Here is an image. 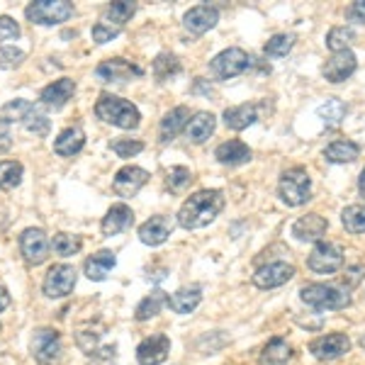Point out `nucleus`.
Returning <instances> with one entry per match:
<instances>
[{
  "label": "nucleus",
  "instance_id": "f257e3e1",
  "mask_svg": "<svg viewBox=\"0 0 365 365\" xmlns=\"http://www.w3.org/2000/svg\"><path fill=\"white\" fill-rule=\"evenodd\" d=\"M222 210H225V195L220 190H200L182 202L178 225L182 229H202L215 222Z\"/></svg>",
  "mask_w": 365,
  "mask_h": 365
},
{
  "label": "nucleus",
  "instance_id": "f03ea898",
  "mask_svg": "<svg viewBox=\"0 0 365 365\" xmlns=\"http://www.w3.org/2000/svg\"><path fill=\"white\" fill-rule=\"evenodd\" d=\"M96 115L108 125H115L120 129H137L139 127V110L129 100H122L117 96H103L96 103Z\"/></svg>",
  "mask_w": 365,
  "mask_h": 365
},
{
  "label": "nucleus",
  "instance_id": "7ed1b4c3",
  "mask_svg": "<svg viewBox=\"0 0 365 365\" xmlns=\"http://www.w3.org/2000/svg\"><path fill=\"white\" fill-rule=\"evenodd\" d=\"M0 117L8 122H20L27 132L37 134V137H46L49 134V120L44 113H39L37 105L27 103V100H13L3 108Z\"/></svg>",
  "mask_w": 365,
  "mask_h": 365
},
{
  "label": "nucleus",
  "instance_id": "20e7f679",
  "mask_svg": "<svg viewBox=\"0 0 365 365\" xmlns=\"http://www.w3.org/2000/svg\"><path fill=\"white\" fill-rule=\"evenodd\" d=\"M278 195L287 207H299L312 197V178L304 168H290L280 175Z\"/></svg>",
  "mask_w": 365,
  "mask_h": 365
},
{
  "label": "nucleus",
  "instance_id": "39448f33",
  "mask_svg": "<svg viewBox=\"0 0 365 365\" xmlns=\"http://www.w3.org/2000/svg\"><path fill=\"white\" fill-rule=\"evenodd\" d=\"M299 297H302L304 304H309V307L314 309H344L351 304V297L349 292L339 290V287L334 285H322V282H312V285H304L302 290H299Z\"/></svg>",
  "mask_w": 365,
  "mask_h": 365
},
{
  "label": "nucleus",
  "instance_id": "423d86ee",
  "mask_svg": "<svg viewBox=\"0 0 365 365\" xmlns=\"http://www.w3.org/2000/svg\"><path fill=\"white\" fill-rule=\"evenodd\" d=\"M25 15L34 25H61L73 15V5L66 0H34L27 5Z\"/></svg>",
  "mask_w": 365,
  "mask_h": 365
},
{
  "label": "nucleus",
  "instance_id": "0eeeda50",
  "mask_svg": "<svg viewBox=\"0 0 365 365\" xmlns=\"http://www.w3.org/2000/svg\"><path fill=\"white\" fill-rule=\"evenodd\" d=\"M253 58L246 54L244 49L239 46H232V49H225L222 54H217L215 58L210 61V71L215 78L220 81H229V78H237V76L246 73L251 66Z\"/></svg>",
  "mask_w": 365,
  "mask_h": 365
},
{
  "label": "nucleus",
  "instance_id": "6e6552de",
  "mask_svg": "<svg viewBox=\"0 0 365 365\" xmlns=\"http://www.w3.org/2000/svg\"><path fill=\"white\" fill-rule=\"evenodd\" d=\"M76 278H78V273H76L73 266H68V263H56V266H51L49 273L44 275V282H42L44 295L51 299L68 297L76 287Z\"/></svg>",
  "mask_w": 365,
  "mask_h": 365
},
{
  "label": "nucleus",
  "instance_id": "1a4fd4ad",
  "mask_svg": "<svg viewBox=\"0 0 365 365\" xmlns=\"http://www.w3.org/2000/svg\"><path fill=\"white\" fill-rule=\"evenodd\" d=\"M32 356L39 365H56L61 358V336L54 329H37L32 336Z\"/></svg>",
  "mask_w": 365,
  "mask_h": 365
},
{
  "label": "nucleus",
  "instance_id": "9d476101",
  "mask_svg": "<svg viewBox=\"0 0 365 365\" xmlns=\"http://www.w3.org/2000/svg\"><path fill=\"white\" fill-rule=\"evenodd\" d=\"M307 266L314 273H336L344 266V251L336 244H329V241H319V244L312 249Z\"/></svg>",
  "mask_w": 365,
  "mask_h": 365
},
{
  "label": "nucleus",
  "instance_id": "9b49d317",
  "mask_svg": "<svg viewBox=\"0 0 365 365\" xmlns=\"http://www.w3.org/2000/svg\"><path fill=\"white\" fill-rule=\"evenodd\" d=\"M295 278V266L285 261L278 263H268V266H261L253 273V285L261 287V290H273V287H280L285 282H290Z\"/></svg>",
  "mask_w": 365,
  "mask_h": 365
},
{
  "label": "nucleus",
  "instance_id": "f8f14e48",
  "mask_svg": "<svg viewBox=\"0 0 365 365\" xmlns=\"http://www.w3.org/2000/svg\"><path fill=\"white\" fill-rule=\"evenodd\" d=\"M49 249H51V244L42 229H25V232H22L20 251L27 263H32V266L44 263L46 258H49Z\"/></svg>",
  "mask_w": 365,
  "mask_h": 365
},
{
  "label": "nucleus",
  "instance_id": "ddd939ff",
  "mask_svg": "<svg viewBox=\"0 0 365 365\" xmlns=\"http://www.w3.org/2000/svg\"><path fill=\"white\" fill-rule=\"evenodd\" d=\"M309 351L319 361H336V358L351 351V339L346 334H329V336H319L312 341Z\"/></svg>",
  "mask_w": 365,
  "mask_h": 365
},
{
  "label": "nucleus",
  "instance_id": "4468645a",
  "mask_svg": "<svg viewBox=\"0 0 365 365\" xmlns=\"http://www.w3.org/2000/svg\"><path fill=\"white\" fill-rule=\"evenodd\" d=\"M356 66H358L356 54L349 49V51H339V54L329 56L322 68V73L329 83H344L346 78H351V76L356 73Z\"/></svg>",
  "mask_w": 365,
  "mask_h": 365
},
{
  "label": "nucleus",
  "instance_id": "2eb2a0df",
  "mask_svg": "<svg viewBox=\"0 0 365 365\" xmlns=\"http://www.w3.org/2000/svg\"><path fill=\"white\" fill-rule=\"evenodd\" d=\"M170 353V339L166 334H154L137 346V361L141 365H161Z\"/></svg>",
  "mask_w": 365,
  "mask_h": 365
},
{
  "label": "nucleus",
  "instance_id": "dca6fc26",
  "mask_svg": "<svg viewBox=\"0 0 365 365\" xmlns=\"http://www.w3.org/2000/svg\"><path fill=\"white\" fill-rule=\"evenodd\" d=\"M146 180H149V173H146L144 168H137V166H125L117 170L115 175V192L120 197H134L141 187L146 185Z\"/></svg>",
  "mask_w": 365,
  "mask_h": 365
},
{
  "label": "nucleus",
  "instance_id": "f3484780",
  "mask_svg": "<svg viewBox=\"0 0 365 365\" xmlns=\"http://www.w3.org/2000/svg\"><path fill=\"white\" fill-rule=\"evenodd\" d=\"M96 73L103 83H113V81L115 83H125V81L132 78V76H141V68L125 61V58H108V61L100 63Z\"/></svg>",
  "mask_w": 365,
  "mask_h": 365
},
{
  "label": "nucleus",
  "instance_id": "a211bd4d",
  "mask_svg": "<svg viewBox=\"0 0 365 365\" xmlns=\"http://www.w3.org/2000/svg\"><path fill=\"white\" fill-rule=\"evenodd\" d=\"M73 93H76V83H73V81H71V78H58V81L49 83L42 93H39V100H42L44 108L61 110L63 105H66L68 100L73 98Z\"/></svg>",
  "mask_w": 365,
  "mask_h": 365
},
{
  "label": "nucleus",
  "instance_id": "6ab92c4d",
  "mask_svg": "<svg viewBox=\"0 0 365 365\" xmlns=\"http://www.w3.org/2000/svg\"><path fill=\"white\" fill-rule=\"evenodd\" d=\"M329 229V222L324 220L322 215L312 212V215H304L292 225V237H297L299 241H317L319 244L322 237L327 234Z\"/></svg>",
  "mask_w": 365,
  "mask_h": 365
},
{
  "label": "nucleus",
  "instance_id": "aec40b11",
  "mask_svg": "<svg viewBox=\"0 0 365 365\" xmlns=\"http://www.w3.org/2000/svg\"><path fill=\"white\" fill-rule=\"evenodd\" d=\"M217 20H220V10L210 8V5H197V8L187 10L182 25L190 34H205L217 25Z\"/></svg>",
  "mask_w": 365,
  "mask_h": 365
},
{
  "label": "nucleus",
  "instance_id": "412c9836",
  "mask_svg": "<svg viewBox=\"0 0 365 365\" xmlns=\"http://www.w3.org/2000/svg\"><path fill=\"white\" fill-rule=\"evenodd\" d=\"M170 229H173V225H170L168 217H163V215L151 217L149 222H144V225L139 227V239H141V244H146V246H161L163 241L170 237Z\"/></svg>",
  "mask_w": 365,
  "mask_h": 365
},
{
  "label": "nucleus",
  "instance_id": "4be33fe9",
  "mask_svg": "<svg viewBox=\"0 0 365 365\" xmlns=\"http://www.w3.org/2000/svg\"><path fill=\"white\" fill-rule=\"evenodd\" d=\"M134 222V212L132 207H127V205H113V207L108 210V215L103 217V234L105 237H115V234L125 232V229L132 227Z\"/></svg>",
  "mask_w": 365,
  "mask_h": 365
},
{
  "label": "nucleus",
  "instance_id": "5701e85b",
  "mask_svg": "<svg viewBox=\"0 0 365 365\" xmlns=\"http://www.w3.org/2000/svg\"><path fill=\"white\" fill-rule=\"evenodd\" d=\"M215 156H217V161L227 163V166H241V163H249L251 161L253 151L244 144V141L229 139V141H225V144L217 146Z\"/></svg>",
  "mask_w": 365,
  "mask_h": 365
},
{
  "label": "nucleus",
  "instance_id": "b1692460",
  "mask_svg": "<svg viewBox=\"0 0 365 365\" xmlns=\"http://www.w3.org/2000/svg\"><path fill=\"white\" fill-rule=\"evenodd\" d=\"M83 144H86V134H83V129L81 127H66L61 134L56 137L54 141V151L58 156H63V158H68V156H76L81 149H83Z\"/></svg>",
  "mask_w": 365,
  "mask_h": 365
},
{
  "label": "nucleus",
  "instance_id": "393cba45",
  "mask_svg": "<svg viewBox=\"0 0 365 365\" xmlns=\"http://www.w3.org/2000/svg\"><path fill=\"white\" fill-rule=\"evenodd\" d=\"M290 358H292V346L285 339L275 336L266 344L261 358H258V365H287Z\"/></svg>",
  "mask_w": 365,
  "mask_h": 365
},
{
  "label": "nucleus",
  "instance_id": "a878e982",
  "mask_svg": "<svg viewBox=\"0 0 365 365\" xmlns=\"http://www.w3.org/2000/svg\"><path fill=\"white\" fill-rule=\"evenodd\" d=\"M215 127H217L215 115H212V113H197L190 122H187L185 134H187V139L195 141V144H205V141L215 134Z\"/></svg>",
  "mask_w": 365,
  "mask_h": 365
},
{
  "label": "nucleus",
  "instance_id": "bb28decb",
  "mask_svg": "<svg viewBox=\"0 0 365 365\" xmlns=\"http://www.w3.org/2000/svg\"><path fill=\"white\" fill-rule=\"evenodd\" d=\"M187 122H190V110L187 108H173L170 113L161 120V141L163 144H168L170 139L178 137L180 129L187 127Z\"/></svg>",
  "mask_w": 365,
  "mask_h": 365
},
{
  "label": "nucleus",
  "instance_id": "cd10ccee",
  "mask_svg": "<svg viewBox=\"0 0 365 365\" xmlns=\"http://www.w3.org/2000/svg\"><path fill=\"white\" fill-rule=\"evenodd\" d=\"M115 266H117V258L113 251H98L96 256H91L86 261V275L96 282H103Z\"/></svg>",
  "mask_w": 365,
  "mask_h": 365
},
{
  "label": "nucleus",
  "instance_id": "c85d7f7f",
  "mask_svg": "<svg viewBox=\"0 0 365 365\" xmlns=\"http://www.w3.org/2000/svg\"><path fill=\"white\" fill-rule=\"evenodd\" d=\"M361 156V146L351 139H339L324 149V158L329 163H351Z\"/></svg>",
  "mask_w": 365,
  "mask_h": 365
},
{
  "label": "nucleus",
  "instance_id": "c756f323",
  "mask_svg": "<svg viewBox=\"0 0 365 365\" xmlns=\"http://www.w3.org/2000/svg\"><path fill=\"white\" fill-rule=\"evenodd\" d=\"M256 120H258L256 105H237V108H227L225 110V125L229 129H237V132L251 127Z\"/></svg>",
  "mask_w": 365,
  "mask_h": 365
},
{
  "label": "nucleus",
  "instance_id": "7c9ffc66",
  "mask_svg": "<svg viewBox=\"0 0 365 365\" xmlns=\"http://www.w3.org/2000/svg\"><path fill=\"white\" fill-rule=\"evenodd\" d=\"M200 299H202V292H200L197 287H182V290H178L175 295H170L166 299V304L175 314H190L200 304Z\"/></svg>",
  "mask_w": 365,
  "mask_h": 365
},
{
  "label": "nucleus",
  "instance_id": "2f4dec72",
  "mask_svg": "<svg viewBox=\"0 0 365 365\" xmlns=\"http://www.w3.org/2000/svg\"><path fill=\"white\" fill-rule=\"evenodd\" d=\"M317 115L322 117L324 125H327L329 129H336L346 117V105L341 103L339 98H329L327 103L317 108Z\"/></svg>",
  "mask_w": 365,
  "mask_h": 365
},
{
  "label": "nucleus",
  "instance_id": "473e14b6",
  "mask_svg": "<svg viewBox=\"0 0 365 365\" xmlns=\"http://www.w3.org/2000/svg\"><path fill=\"white\" fill-rule=\"evenodd\" d=\"M166 295H163L161 290H154L149 297H144L139 302V307L137 312H134V317H137V322H146V319H151V317H156L158 312H161V307L166 304Z\"/></svg>",
  "mask_w": 365,
  "mask_h": 365
},
{
  "label": "nucleus",
  "instance_id": "72a5a7b5",
  "mask_svg": "<svg viewBox=\"0 0 365 365\" xmlns=\"http://www.w3.org/2000/svg\"><path fill=\"white\" fill-rule=\"evenodd\" d=\"M353 39H356L353 29H351V27H346V25H341V27L329 29V34H327V46L334 51V54H339V51H349V46H351Z\"/></svg>",
  "mask_w": 365,
  "mask_h": 365
},
{
  "label": "nucleus",
  "instance_id": "f704fd0d",
  "mask_svg": "<svg viewBox=\"0 0 365 365\" xmlns=\"http://www.w3.org/2000/svg\"><path fill=\"white\" fill-rule=\"evenodd\" d=\"M22 180L20 161H0V190H13Z\"/></svg>",
  "mask_w": 365,
  "mask_h": 365
},
{
  "label": "nucleus",
  "instance_id": "c9c22d12",
  "mask_svg": "<svg viewBox=\"0 0 365 365\" xmlns=\"http://www.w3.org/2000/svg\"><path fill=\"white\" fill-rule=\"evenodd\" d=\"M341 222L349 229L351 234H363L365 232V205H351V207L344 210L341 215Z\"/></svg>",
  "mask_w": 365,
  "mask_h": 365
},
{
  "label": "nucleus",
  "instance_id": "e433bc0d",
  "mask_svg": "<svg viewBox=\"0 0 365 365\" xmlns=\"http://www.w3.org/2000/svg\"><path fill=\"white\" fill-rule=\"evenodd\" d=\"M81 246H83V241L81 237H76V234H54V239H51V249L58 256H73V253L81 251Z\"/></svg>",
  "mask_w": 365,
  "mask_h": 365
},
{
  "label": "nucleus",
  "instance_id": "4c0bfd02",
  "mask_svg": "<svg viewBox=\"0 0 365 365\" xmlns=\"http://www.w3.org/2000/svg\"><path fill=\"white\" fill-rule=\"evenodd\" d=\"M137 13V5L129 0H120V3H110L108 8V20L115 22V27H122L125 22L132 20V15Z\"/></svg>",
  "mask_w": 365,
  "mask_h": 365
},
{
  "label": "nucleus",
  "instance_id": "58836bf2",
  "mask_svg": "<svg viewBox=\"0 0 365 365\" xmlns=\"http://www.w3.org/2000/svg\"><path fill=\"white\" fill-rule=\"evenodd\" d=\"M295 44V34H275V37L268 39L266 44V54L273 56V58H280V56H287Z\"/></svg>",
  "mask_w": 365,
  "mask_h": 365
},
{
  "label": "nucleus",
  "instance_id": "ea45409f",
  "mask_svg": "<svg viewBox=\"0 0 365 365\" xmlns=\"http://www.w3.org/2000/svg\"><path fill=\"white\" fill-rule=\"evenodd\" d=\"M178 71H180L178 58L170 56V54H161V56H158L156 61H154V73H156V78L161 81V83H166L170 76L178 73Z\"/></svg>",
  "mask_w": 365,
  "mask_h": 365
},
{
  "label": "nucleus",
  "instance_id": "a19ab883",
  "mask_svg": "<svg viewBox=\"0 0 365 365\" xmlns=\"http://www.w3.org/2000/svg\"><path fill=\"white\" fill-rule=\"evenodd\" d=\"M192 180V173H190V168H185V166H175V168H170V173H168V187L173 192H178L182 190V187L187 185V182Z\"/></svg>",
  "mask_w": 365,
  "mask_h": 365
},
{
  "label": "nucleus",
  "instance_id": "79ce46f5",
  "mask_svg": "<svg viewBox=\"0 0 365 365\" xmlns=\"http://www.w3.org/2000/svg\"><path fill=\"white\" fill-rule=\"evenodd\" d=\"M141 149H144V144H141V141H137V139H117V141H113V151L120 158L137 156Z\"/></svg>",
  "mask_w": 365,
  "mask_h": 365
},
{
  "label": "nucleus",
  "instance_id": "37998d69",
  "mask_svg": "<svg viewBox=\"0 0 365 365\" xmlns=\"http://www.w3.org/2000/svg\"><path fill=\"white\" fill-rule=\"evenodd\" d=\"M120 34V27L115 25H108V22H98L96 27H93V39H96L98 44H105V42H113V39Z\"/></svg>",
  "mask_w": 365,
  "mask_h": 365
},
{
  "label": "nucleus",
  "instance_id": "c03bdc74",
  "mask_svg": "<svg viewBox=\"0 0 365 365\" xmlns=\"http://www.w3.org/2000/svg\"><path fill=\"white\" fill-rule=\"evenodd\" d=\"M20 37V25L13 20V17L3 15L0 17V42H10V39Z\"/></svg>",
  "mask_w": 365,
  "mask_h": 365
},
{
  "label": "nucleus",
  "instance_id": "a18cd8bd",
  "mask_svg": "<svg viewBox=\"0 0 365 365\" xmlns=\"http://www.w3.org/2000/svg\"><path fill=\"white\" fill-rule=\"evenodd\" d=\"M22 58H25V54H22L20 49H13V46H5V49H0V66H3V68L20 66Z\"/></svg>",
  "mask_w": 365,
  "mask_h": 365
},
{
  "label": "nucleus",
  "instance_id": "49530a36",
  "mask_svg": "<svg viewBox=\"0 0 365 365\" xmlns=\"http://www.w3.org/2000/svg\"><path fill=\"white\" fill-rule=\"evenodd\" d=\"M13 146V134H10V122L0 117V154Z\"/></svg>",
  "mask_w": 365,
  "mask_h": 365
},
{
  "label": "nucleus",
  "instance_id": "de8ad7c7",
  "mask_svg": "<svg viewBox=\"0 0 365 365\" xmlns=\"http://www.w3.org/2000/svg\"><path fill=\"white\" fill-rule=\"evenodd\" d=\"M349 20L353 22H365V0H358L349 8Z\"/></svg>",
  "mask_w": 365,
  "mask_h": 365
},
{
  "label": "nucleus",
  "instance_id": "09e8293b",
  "mask_svg": "<svg viewBox=\"0 0 365 365\" xmlns=\"http://www.w3.org/2000/svg\"><path fill=\"white\" fill-rule=\"evenodd\" d=\"M363 273H365V268H363V266H353V268H349V270H346V285H349V287H356L358 282H361Z\"/></svg>",
  "mask_w": 365,
  "mask_h": 365
},
{
  "label": "nucleus",
  "instance_id": "8fccbe9b",
  "mask_svg": "<svg viewBox=\"0 0 365 365\" xmlns=\"http://www.w3.org/2000/svg\"><path fill=\"white\" fill-rule=\"evenodd\" d=\"M8 304H10V292L5 290L3 285H0V312L8 309Z\"/></svg>",
  "mask_w": 365,
  "mask_h": 365
},
{
  "label": "nucleus",
  "instance_id": "3c124183",
  "mask_svg": "<svg viewBox=\"0 0 365 365\" xmlns=\"http://www.w3.org/2000/svg\"><path fill=\"white\" fill-rule=\"evenodd\" d=\"M358 190H361V195L365 197V168H363L361 178H358Z\"/></svg>",
  "mask_w": 365,
  "mask_h": 365
},
{
  "label": "nucleus",
  "instance_id": "603ef678",
  "mask_svg": "<svg viewBox=\"0 0 365 365\" xmlns=\"http://www.w3.org/2000/svg\"><path fill=\"white\" fill-rule=\"evenodd\" d=\"M361 346H363V349H365V334H363V336H361Z\"/></svg>",
  "mask_w": 365,
  "mask_h": 365
}]
</instances>
